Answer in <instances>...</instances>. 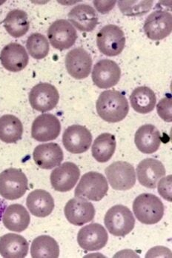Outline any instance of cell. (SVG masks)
<instances>
[{
	"label": "cell",
	"mask_w": 172,
	"mask_h": 258,
	"mask_svg": "<svg viewBox=\"0 0 172 258\" xmlns=\"http://www.w3.org/2000/svg\"><path fill=\"white\" fill-rule=\"evenodd\" d=\"M99 116L108 122H118L123 120L129 111L127 99L116 90H108L101 93L96 103Z\"/></svg>",
	"instance_id": "obj_1"
},
{
	"label": "cell",
	"mask_w": 172,
	"mask_h": 258,
	"mask_svg": "<svg viewBox=\"0 0 172 258\" xmlns=\"http://www.w3.org/2000/svg\"><path fill=\"white\" fill-rule=\"evenodd\" d=\"M133 212L140 223L154 225L162 220L164 205L158 197L152 194H142L134 201Z\"/></svg>",
	"instance_id": "obj_2"
},
{
	"label": "cell",
	"mask_w": 172,
	"mask_h": 258,
	"mask_svg": "<svg viewBox=\"0 0 172 258\" xmlns=\"http://www.w3.org/2000/svg\"><path fill=\"white\" fill-rule=\"evenodd\" d=\"M28 188V179L21 170L10 168L0 174V195L4 199L9 201L20 199Z\"/></svg>",
	"instance_id": "obj_3"
},
{
	"label": "cell",
	"mask_w": 172,
	"mask_h": 258,
	"mask_svg": "<svg viewBox=\"0 0 172 258\" xmlns=\"http://www.w3.org/2000/svg\"><path fill=\"white\" fill-rule=\"evenodd\" d=\"M105 226L112 235L125 237L133 230L135 218L129 208L123 205L111 207L105 215Z\"/></svg>",
	"instance_id": "obj_4"
},
{
	"label": "cell",
	"mask_w": 172,
	"mask_h": 258,
	"mask_svg": "<svg viewBox=\"0 0 172 258\" xmlns=\"http://www.w3.org/2000/svg\"><path fill=\"white\" fill-rule=\"evenodd\" d=\"M108 184L102 174L95 171L86 173L80 179L75 189V197L98 202L106 195Z\"/></svg>",
	"instance_id": "obj_5"
},
{
	"label": "cell",
	"mask_w": 172,
	"mask_h": 258,
	"mask_svg": "<svg viewBox=\"0 0 172 258\" xmlns=\"http://www.w3.org/2000/svg\"><path fill=\"white\" fill-rule=\"evenodd\" d=\"M97 45L99 51L108 56L121 54L126 45V37L120 27L107 25L97 35Z\"/></svg>",
	"instance_id": "obj_6"
},
{
	"label": "cell",
	"mask_w": 172,
	"mask_h": 258,
	"mask_svg": "<svg viewBox=\"0 0 172 258\" xmlns=\"http://www.w3.org/2000/svg\"><path fill=\"white\" fill-rule=\"evenodd\" d=\"M105 174L113 189L126 191L135 185V168L127 162H114L105 169Z\"/></svg>",
	"instance_id": "obj_7"
},
{
	"label": "cell",
	"mask_w": 172,
	"mask_h": 258,
	"mask_svg": "<svg viewBox=\"0 0 172 258\" xmlns=\"http://www.w3.org/2000/svg\"><path fill=\"white\" fill-rule=\"evenodd\" d=\"M60 94L58 89L49 83H39L29 94V102L36 111L46 112L53 109L58 104Z\"/></svg>",
	"instance_id": "obj_8"
},
{
	"label": "cell",
	"mask_w": 172,
	"mask_h": 258,
	"mask_svg": "<svg viewBox=\"0 0 172 258\" xmlns=\"http://www.w3.org/2000/svg\"><path fill=\"white\" fill-rule=\"evenodd\" d=\"M143 29L148 38L151 40L165 39L171 33V14L162 10L153 12L146 18Z\"/></svg>",
	"instance_id": "obj_9"
},
{
	"label": "cell",
	"mask_w": 172,
	"mask_h": 258,
	"mask_svg": "<svg viewBox=\"0 0 172 258\" xmlns=\"http://www.w3.org/2000/svg\"><path fill=\"white\" fill-rule=\"evenodd\" d=\"M48 37L53 48L63 51L73 46L77 33L72 23L66 20H58L48 28Z\"/></svg>",
	"instance_id": "obj_10"
},
{
	"label": "cell",
	"mask_w": 172,
	"mask_h": 258,
	"mask_svg": "<svg viewBox=\"0 0 172 258\" xmlns=\"http://www.w3.org/2000/svg\"><path fill=\"white\" fill-rule=\"evenodd\" d=\"M92 135L86 127L73 125L68 127L63 135V146L72 154H83L89 149Z\"/></svg>",
	"instance_id": "obj_11"
},
{
	"label": "cell",
	"mask_w": 172,
	"mask_h": 258,
	"mask_svg": "<svg viewBox=\"0 0 172 258\" xmlns=\"http://www.w3.org/2000/svg\"><path fill=\"white\" fill-rule=\"evenodd\" d=\"M121 70L117 62L111 59H102L95 64L92 70V80L99 89H109L121 80Z\"/></svg>",
	"instance_id": "obj_12"
},
{
	"label": "cell",
	"mask_w": 172,
	"mask_h": 258,
	"mask_svg": "<svg viewBox=\"0 0 172 258\" xmlns=\"http://www.w3.org/2000/svg\"><path fill=\"white\" fill-rule=\"evenodd\" d=\"M64 212L68 221L77 226L92 221L95 216L94 205L87 200L77 197L66 204Z\"/></svg>",
	"instance_id": "obj_13"
},
{
	"label": "cell",
	"mask_w": 172,
	"mask_h": 258,
	"mask_svg": "<svg viewBox=\"0 0 172 258\" xmlns=\"http://www.w3.org/2000/svg\"><path fill=\"white\" fill-rule=\"evenodd\" d=\"M61 132V122L51 114L38 116L31 127V136L38 142L53 141L59 137Z\"/></svg>",
	"instance_id": "obj_14"
},
{
	"label": "cell",
	"mask_w": 172,
	"mask_h": 258,
	"mask_svg": "<svg viewBox=\"0 0 172 258\" xmlns=\"http://www.w3.org/2000/svg\"><path fill=\"white\" fill-rule=\"evenodd\" d=\"M108 235L107 231L99 223H91L80 229L77 235V242L86 251H97L107 244Z\"/></svg>",
	"instance_id": "obj_15"
},
{
	"label": "cell",
	"mask_w": 172,
	"mask_h": 258,
	"mask_svg": "<svg viewBox=\"0 0 172 258\" xmlns=\"http://www.w3.org/2000/svg\"><path fill=\"white\" fill-rule=\"evenodd\" d=\"M80 177V171L77 165L66 162L52 171L50 183L56 191L66 192L75 186Z\"/></svg>",
	"instance_id": "obj_16"
},
{
	"label": "cell",
	"mask_w": 172,
	"mask_h": 258,
	"mask_svg": "<svg viewBox=\"0 0 172 258\" xmlns=\"http://www.w3.org/2000/svg\"><path fill=\"white\" fill-rule=\"evenodd\" d=\"M66 66L72 78L83 80L88 78L91 73L92 59L86 50L74 48L66 55Z\"/></svg>",
	"instance_id": "obj_17"
},
{
	"label": "cell",
	"mask_w": 172,
	"mask_h": 258,
	"mask_svg": "<svg viewBox=\"0 0 172 258\" xmlns=\"http://www.w3.org/2000/svg\"><path fill=\"white\" fill-rule=\"evenodd\" d=\"M165 175L163 164L156 159L147 158L142 160L137 168V176L143 186L154 189L157 182Z\"/></svg>",
	"instance_id": "obj_18"
},
{
	"label": "cell",
	"mask_w": 172,
	"mask_h": 258,
	"mask_svg": "<svg viewBox=\"0 0 172 258\" xmlns=\"http://www.w3.org/2000/svg\"><path fill=\"white\" fill-rule=\"evenodd\" d=\"M0 61L6 70L19 72L23 71L28 66L29 57L23 45L12 42L2 50Z\"/></svg>",
	"instance_id": "obj_19"
},
{
	"label": "cell",
	"mask_w": 172,
	"mask_h": 258,
	"mask_svg": "<svg viewBox=\"0 0 172 258\" xmlns=\"http://www.w3.org/2000/svg\"><path fill=\"white\" fill-rule=\"evenodd\" d=\"M34 162L42 169H51L60 166L64 158L61 146L50 143L37 146L33 153Z\"/></svg>",
	"instance_id": "obj_20"
},
{
	"label": "cell",
	"mask_w": 172,
	"mask_h": 258,
	"mask_svg": "<svg viewBox=\"0 0 172 258\" xmlns=\"http://www.w3.org/2000/svg\"><path fill=\"white\" fill-rule=\"evenodd\" d=\"M69 22L79 31H92L98 24V16L91 6L87 4L78 5L68 14Z\"/></svg>",
	"instance_id": "obj_21"
},
{
	"label": "cell",
	"mask_w": 172,
	"mask_h": 258,
	"mask_svg": "<svg viewBox=\"0 0 172 258\" xmlns=\"http://www.w3.org/2000/svg\"><path fill=\"white\" fill-rule=\"evenodd\" d=\"M135 145L139 151L151 155L158 150L161 144L160 132L151 124L142 125L135 134Z\"/></svg>",
	"instance_id": "obj_22"
},
{
	"label": "cell",
	"mask_w": 172,
	"mask_h": 258,
	"mask_svg": "<svg viewBox=\"0 0 172 258\" xmlns=\"http://www.w3.org/2000/svg\"><path fill=\"white\" fill-rule=\"evenodd\" d=\"M26 206L34 216L45 218L53 212L54 209V201L48 191L37 189L28 195L26 200Z\"/></svg>",
	"instance_id": "obj_23"
},
{
	"label": "cell",
	"mask_w": 172,
	"mask_h": 258,
	"mask_svg": "<svg viewBox=\"0 0 172 258\" xmlns=\"http://www.w3.org/2000/svg\"><path fill=\"white\" fill-rule=\"evenodd\" d=\"M28 249L29 244L23 236L9 233L0 237V254L3 257H25Z\"/></svg>",
	"instance_id": "obj_24"
},
{
	"label": "cell",
	"mask_w": 172,
	"mask_h": 258,
	"mask_svg": "<svg viewBox=\"0 0 172 258\" xmlns=\"http://www.w3.org/2000/svg\"><path fill=\"white\" fill-rule=\"evenodd\" d=\"M3 222L9 230L22 232L29 226L31 218L28 211L23 206L12 204L5 210Z\"/></svg>",
	"instance_id": "obj_25"
},
{
	"label": "cell",
	"mask_w": 172,
	"mask_h": 258,
	"mask_svg": "<svg viewBox=\"0 0 172 258\" xmlns=\"http://www.w3.org/2000/svg\"><path fill=\"white\" fill-rule=\"evenodd\" d=\"M131 105L133 109L140 114H148L154 109L157 97L154 91L146 86L138 87L130 96Z\"/></svg>",
	"instance_id": "obj_26"
},
{
	"label": "cell",
	"mask_w": 172,
	"mask_h": 258,
	"mask_svg": "<svg viewBox=\"0 0 172 258\" xmlns=\"http://www.w3.org/2000/svg\"><path fill=\"white\" fill-rule=\"evenodd\" d=\"M3 25L7 32L14 38L23 37L29 30L30 22L28 14L24 11H11L3 20Z\"/></svg>",
	"instance_id": "obj_27"
},
{
	"label": "cell",
	"mask_w": 172,
	"mask_h": 258,
	"mask_svg": "<svg viewBox=\"0 0 172 258\" xmlns=\"http://www.w3.org/2000/svg\"><path fill=\"white\" fill-rule=\"evenodd\" d=\"M23 134V123L17 116L6 114L0 117V141L15 143L21 140Z\"/></svg>",
	"instance_id": "obj_28"
},
{
	"label": "cell",
	"mask_w": 172,
	"mask_h": 258,
	"mask_svg": "<svg viewBox=\"0 0 172 258\" xmlns=\"http://www.w3.org/2000/svg\"><path fill=\"white\" fill-rule=\"evenodd\" d=\"M116 145L114 135L109 133L99 135L91 147L93 157L99 163H106L113 157Z\"/></svg>",
	"instance_id": "obj_29"
},
{
	"label": "cell",
	"mask_w": 172,
	"mask_h": 258,
	"mask_svg": "<svg viewBox=\"0 0 172 258\" xmlns=\"http://www.w3.org/2000/svg\"><path fill=\"white\" fill-rule=\"evenodd\" d=\"M31 254L34 258H58L60 255L59 245L50 236H39L33 240Z\"/></svg>",
	"instance_id": "obj_30"
},
{
	"label": "cell",
	"mask_w": 172,
	"mask_h": 258,
	"mask_svg": "<svg viewBox=\"0 0 172 258\" xmlns=\"http://www.w3.org/2000/svg\"><path fill=\"white\" fill-rule=\"evenodd\" d=\"M26 48L33 58L41 59L48 56L50 47L48 39L45 36L39 33H34L28 37Z\"/></svg>",
	"instance_id": "obj_31"
},
{
	"label": "cell",
	"mask_w": 172,
	"mask_h": 258,
	"mask_svg": "<svg viewBox=\"0 0 172 258\" xmlns=\"http://www.w3.org/2000/svg\"><path fill=\"white\" fill-rule=\"evenodd\" d=\"M153 6V1H120L118 6L124 15L137 17L144 15L149 12Z\"/></svg>",
	"instance_id": "obj_32"
},
{
	"label": "cell",
	"mask_w": 172,
	"mask_h": 258,
	"mask_svg": "<svg viewBox=\"0 0 172 258\" xmlns=\"http://www.w3.org/2000/svg\"><path fill=\"white\" fill-rule=\"evenodd\" d=\"M171 108V96L164 97L157 104V110L158 115L165 122H171L172 121Z\"/></svg>",
	"instance_id": "obj_33"
},
{
	"label": "cell",
	"mask_w": 172,
	"mask_h": 258,
	"mask_svg": "<svg viewBox=\"0 0 172 258\" xmlns=\"http://www.w3.org/2000/svg\"><path fill=\"white\" fill-rule=\"evenodd\" d=\"M172 176L168 175L164 177L158 183V192L161 196L166 200V201L171 202V185Z\"/></svg>",
	"instance_id": "obj_34"
},
{
	"label": "cell",
	"mask_w": 172,
	"mask_h": 258,
	"mask_svg": "<svg viewBox=\"0 0 172 258\" xmlns=\"http://www.w3.org/2000/svg\"><path fill=\"white\" fill-rule=\"evenodd\" d=\"M163 254L165 257H168L167 254H171V251L168 248H165V247L157 246L155 248H153L152 249L150 250L146 254V257H163Z\"/></svg>",
	"instance_id": "obj_35"
},
{
	"label": "cell",
	"mask_w": 172,
	"mask_h": 258,
	"mask_svg": "<svg viewBox=\"0 0 172 258\" xmlns=\"http://www.w3.org/2000/svg\"><path fill=\"white\" fill-rule=\"evenodd\" d=\"M97 3L100 5H97V3L94 2V6L97 7V10H98L99 12H100V13L105 14L106 12H110L112 8L114 7L116 2H97Z\"/></svg>",
	"instance_id": "obj_36"
},
{
	"label": "cell",
	"mask_w": 172,
	"mask_h": 258,
	"mask_svg": "<svg viewBox=\"0 0 172 258\" xmlns=\"http://www.w3.org/2000/svg\"><path fill=\"white\" fill-rule=\"evenodd\" d=\"M6 202L0 200V220L3 218V214H4L5 210H6Z\"/></svg>",
	"instance_id": "obj_37"
}]
</instances>
